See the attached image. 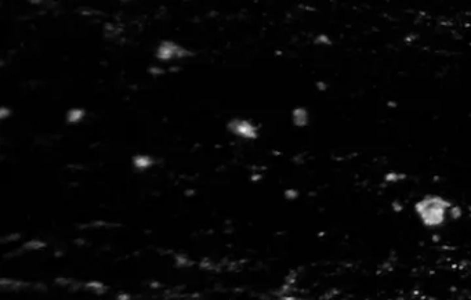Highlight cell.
I'll use <instances>...</instances> for the list:
<instances>
[{"instance_id": "9c48e42d", "label": "cell", "mask_w": 471, "mask_h": 300, "mask_svg": "<svg viewBox=\"0 0 471 300\" xmlns=\"http://www.w3.org/2000/svg\"><path fill=\"white\" fill-rule=\"evenodd\" d=\"M316 43L323 44V46H330V44H332V40H330L329 36H326V35H319V36L316 38Z\"/></svg>"}, {"instance_id": "7c38bea8", "label": "cell", "mask_w": 471, "mask_h": 300, "mask_svg": "<svg viewBox=\"0 0 471 300\" xmlns=\"http://www.w3.org/2000/svg\"><path fill=\"white\" fill-rule=\"evenodd\" d=\"M124 2H127V0H124Z\"/></svg>"}, {"instance_id": "5b68a950", "label": "cell", "mask_w": 471, "mask_h": 300, "mask_svg": "<svg viewBox=\"0 0 471 300\" xmlns=\"http://www.w3.org/2000/svg\"><path fill=\"white\" fill-rule=\"evenodd\" d=\"M85 116V112L79 109V108H75V109H71L68 115H66V119L70 121L71 124H78V122H81L82 118Z\"/></svg>"}, {"instance_id": "6da1fadb", "label": "cell", "mask_w": 471, "mask_h": 300, "mask_svg": "<svg viewBox=\"0 0 471 300\" xmlns=\"http://www.w3.org/2000/svg\"><path fill=\"white\" fill-rule=\"evenodd\" d=\"M452 206V202L441 195H426L420 198L415 204L413 209L420 220V223L426 228H438L445 224L446 219L449 217L448 212Z\"/></svg>"}, {"instance_id": "7a4b0ae2", "label": "cell", "mask_w": 471, "mask_h": 300, "mask_svg": "<svg viewBox=\"0 0 471 300\" xmlns=\"http://www.w3.org/2000/svg\"><path fill=\"white\" fill-rule=\"evenodd\" d=\"M188 50L174 42H163L156 50V57L161 61H171V59L184 58L188 55Z\"/></svg>"}, {"instance_id": "8992f818", "label": "cell", "mask_w": 471, "mask_h": 300, "mask_svg": "<svg viewBox=\"0 0 471 300\" xmlns=\"http://www.w3.org/2000/svg\"><path fill=\"white\" fill-rule=\"evenodd\" d=\"M405 174L403 173H398V171H390L384 176L385 183H398L401 180H405Z\"/></svg>"}, {"instance_id": "30bf717a", "label": "cell", "mask_w": 471, "mask_h": 300, "mask_svg": "<svg viewBox=\"0 0 471 300\" xmlns=\"http://www.w3.org/2000/svg\"><path fill=\"white\" fill-rule=\"evenodd\" d=\"M392 209L395 210L396 213H399V212H402V209H403V205H402L399 201H394V202H392Z\"/></svg>"}, {"instance_id": "52a82bcc", "label": "cell", "mask_w": 471, "mask_h": 300, "mask_svg": "<svg viewBox=\"0 0 471 300\" xmlns=\"http://www.w3.org/2000/svg\"><path fill=\"white\" fill-rule=\"evenodd\" d=\"M461 214H463V209H461L459 205H453L449 208V212H448V216H449V219L452 220H459L461 217Z\"/></svg>"}, {"instance_id": "277c9868", "label": "cell", "mask_w": 471, "mask_h": 300, "mask_svg": "<svg viewBox=\"0 0 471 300\" xmlns=\"http://www.w3.org/2000/svg\"><path fill=\"white\" fill-rule=\"evenodd\" d=\"M292 122L297 128H304L310 124V112L304 107H297L292 112Z\"/></svg>"}, {"instance_id": "ba28073f", "label": "cell", "mask_w": 471, "mask_h": 300, "mask_svg": "<svg viewBox=\"0 0 471 300\" xmlns=\"http://www.w3.org/2000/svg\"><path fill=\"white\" fill-rule=\"evenodd\" d=\"M151 159L148 156H137L136 158V165L139 167H147L151 165Z\"/></svg>"}, {"instance_id": "8fae6325", "label": "cell", "mask_w": 471, "mask_h": 300, "mask_svg": "<svg viewBox=\"0 0 471 300\" xmlns=\"http://www.w3.org/2000/svg\"><path fill=\"white\" fill-rule=\"evenodd\" d=\"M316 86L319 87V90H321V91H325V90H326V89H327V85H326V83H321V82H319V83H318V85H316Z\"/></svg>"}, {"instance_id": "3957f363", "label": "cell", "mask_w": 471, "mask_h": 300, "mask_svg": "<svg viewBox=\"0 0 471 300\" xmlns=\"http://www.w3.org/2000/svg\"><path fill=\"white\" fill-rule=\"evenodd\" d=\"M230 130L235 134V136H239L242 139L250 140L256 139L257 137L256 126H254L252 122L245 121V119H235V121H232L230 124Z\"/></svg>"}]
</instances>
